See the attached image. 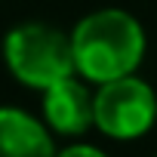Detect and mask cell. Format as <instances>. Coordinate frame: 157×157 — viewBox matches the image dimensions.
Listing matches in <instances>:
<instances>
[{"label": "cell", "mask_w": 157, "mask_h": 157, "mask_svg": "<svg viewBox=\"0 0 157 157\" xmlns=\"http://www.w3.org/2000/svg\"><path fill=\"white\" fill-rule=\"evenodd\" d=\"M52 129L22 108H0V157H56Z\"/></svg>", "instance_id": "5b68a950"}, {"label": "cell", "mask_w": 157, "mask_h": 157, "mask_svg": "<svg viewBox=\"0 0 157 157\" xmlns=\"http://www.w3.org/2000/svg\"><path fill=\"white\" fill-rule=\"evenodd\" d=\"M56 157H108L102 148H96V145H86V142H77V145H68V148H62Z\"/></svg>", "instance_id": "8992f818"}, {"label": "cell", "mask_w": 157, "mask_h": 157, "mask_svg": "<svg viewBox=\"0 0 157 157\" xmlns=\"http://www.w3.org/2000/svg\"><path fill=\"white\" fill-rule=\"evenodd\" d=\"M71 46L77 74L86 83L102 86L142 68L148 52V34L132 13L120 6H105L86 13L74 25Z\"/></svg>", "instance_id": "6da1fadb"}, {"label": "cell", "mask_w": 157, "mask_h": 157, "mask_svg": "<svg viewBox=\"0 0 157 157\" xmlns=\"http://www.w3.org/2000/svg\"><path fill=\"white\" fill-rule=\"evenodd\" d=\"M3 62L28 90H49L77 74L71 34L46 22H22L3 37Z\"/></svg>", "instance_id": "7a4b0ae2"}, {"label": "cell", "mask_w": 157, "mask_h": 157, "mask_svg": "<svg viewBox=\"0 0 157 157\" xmlns=\"http://www.w3.org/2000/svg\"><path fill=\"white\" fill-rule=\"evenodd\" d=\"M157 123V93L139 74L96 86V129L114 142H136Z\"/></svg>", "instance_id": "3957f363"}, {"label": "cell", "mask_w": 157, "mask_h": 157, "mask_svg": "<svg viewBox=\"0 0 157 157\" xmlns=\"http://www.w3.org/2000/svg\"><path fill=\"white\" fill-rule=\"evenodd\" d=\"M43 123L56 136L77 139L96 126V93L80 74L43 90Z\"/></svg>", "instance_id": "277c9868"}]
</instances>
